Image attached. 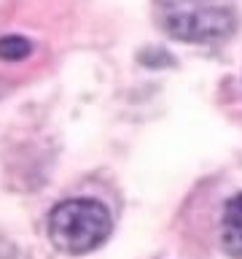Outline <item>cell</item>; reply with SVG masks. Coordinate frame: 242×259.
<instances>
[{
  "mask_svg": "<svg viewBox=\"0 0 242 259\" xmlns=\"http://www.w3.org/2000/svg\"><path fill=\"white\" fill-rule=\"evenodd\" d=\"M159 24L189 44H218L237 30L231 0H156Z\"/></svg>",
  "mask_w": 242,
  "mask_h": 259,
  "instance_id": "obj_1",
  "label": "cell"
},
{
  "mask_svg": "<svg viewBox=\"0 0 242 259\" xmlns=\"http://www.w3.org/2000/svg\"><path fill=\"white\" fill-rule=\"evenodd\" d=\"M110 213L97 200H68L48 219V238L65 254H89L110 235Z\"/></svg>",
  "mask_w": 242,
  "mask_h": 259,
  "instance_id": "obj_2",
  "label": "cell"
},
{
  "mask_svg": "<svg viewBox=\"0 0 242 259\" xmlns=\"http://www.w3.org/2000/svg\"><path fill=\"white\" fill-rule=\"evenodd\" d=\"M221 243L223 251L234 259H242V192L226 202L221 219Z\"/></svg>",
  "mask_w": 242,
  "mask_h": 259,
  "instance_id": "obj_3",
  "label": "cell"
},
{
  "mask_svg": "<svg viewBox=\"0 0 242 259\" xmlns=\"http://www.w3.org/2000/svg\"><path fill=\"white\" fill-rule=\"evenodd\" d=\"M30 52H32V46H30L27 38H22V35H6V38H0V60L19 62V60H24V57H30Z\"/></svg>",
  "mask_w": 242,
  "mask_h": 259,
  "instance_id": "obj_4",
  "label": "cell"
}]
</instances>
